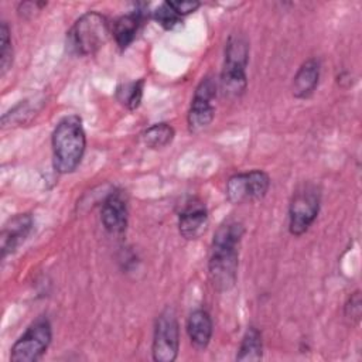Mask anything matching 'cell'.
I'll use <instances>...</instances> for the list:
<instances>
[{"label":"cell","mask_w":362,"mask_h":362,"mask_svg":"<svg viewBox=\"0 0 362 362\" xmlns=\"http://www.w3.org/2000/svg\"><path fill=\"white\" fill-rule=\"evenodd\" d=\"M243 233V225L232 221L219 226L214 235L208 270L212 286L218 291H228L236 283L239 245Z\"/></svg>","instance_id":"6da1fadb"},{"label":"cell","mask_w":362,"mask_h":362,"mask_svg":"<svg viewBox=\"0 0 362 362\" xmlns=\"http://www.w3.org/2000/svg\"><path fill=\"white\" fill-rule=\"evenodd\" d=\"M51 141L55 170L61 174L75 171L86 147V136L81 117L69 115L61 119L52 132Z\"/></svg>","instance_id":"7a4b0ae2"},{"label":"cell","mask_w":362,"mask_h":362,"mask_svg":"<svg viewBox=\"0 0 362 362\" xmlns=\"http://www.w3.org/2000/svg\"><path fill=\"white\" fill-rule=\"evenodd\" d=\"M110 34L112 24L109 20L98 11H88L66 33V45L76 55H92L106 44Z\"/></svg>","instance_id":"3957f363"},{"label":"cell","mask_w":362,"mask_h":362,"mask_svg":"<svg viewBox=\"0 0 362 362\" xmlns=\"http://www.w3.org/2000/svg\"><path fill=\"white\" fill-rule=\"evenodd\" d=\"M249 44L242 35H230L225 47L223 68L221 72V90L228 98H239L247 86L246 66Z\"/></svg>","instance_id":"277c9868"},{"label":"cell","mask_w":362,"mask_h":362,"mask_svg":"<svg viewBox=\"0 0 362 362\" xmlns=\"http://www.w3.org/2000/svg\"><path fill=\"white\" fill-rule=\"evenodd\" d=\"M321 204V192L314 184L301 185L291 198L288 208V230L301 236L315 221Z\"/></svg>","instance_id":"5b68a950"},{"label":"cell","mask_w":362,"mask_h":362,"mask_svg":"<svg viewBox=\"0 0 362 362\" xmlns=\"http://www.w3.org/2000/svg\"><path fill=\"white\" fill-rule=\"evenodd\" d=\"M52 329L48 318H37L14 342L10 351L11 362H35L41 359L51 344Z\"/></svg>","instance_id":"8992f818"},{"label":"cell","mask_w":362,"mask_h":362,"mask_svg":"<svg viewBox=\"0 0 362 362\" xmlns=\"http://www.w3.org/2000/svg\"><path fill=\"white\" fill-rule=\"evenodd\" d=\"M180 349V328L175 311L167 307L156 321L153 337V359L156 362L175 361Z\"/></svg>","instance_id":"52a82bcc"},{"label":"cell","mask_w":362,"mask_h":362,"mask_svg":"<svg viewBox=\"0 0 362 362\" xmlns=\"http://www.w3.org/2000/svg\"><path fill=\"white\" fill-rule=\"evenodd\" d=\"M270 188V178L262 170L239 173L226 182V197L232 204H245L266 197Z\"/></svg>","instance_id":"ba28073f"},{"label":"cell","mask_w":362,"mask_h":362,"mask_svg":"<svg viewBox=\"0 0 362 362\" xmlns=\"http://www.w3.org/2000/svg\"><path fill=\"white\" fill-rule=\"evenodd\" d=\"M216 95V83L212 78H205L197 86L189 110H188V129L191 133L204 132L214 120L215 107L212 99Z\"/></svg>","instance_id":"9c48e42d"},{"label":"cell","mask_w":362,"mask_h":362,"mask_svg":"<svg viewBox=\"0 0 362 362\" xmlns=\"http://www.w3.org/2000/svg\"><path fill=\"white\" fill-rule=\"evenodd\" d=\"M208 228L206 206L197 198L184 204L178 215V229L182 238L192 240L198 239Z\"/></svg>","instance_id":"30bf717a"},{"label":"cell","mask_w":362,"mask_h":362,"mask_svg":"<svg viewBox=\"0 0 362 362\" xmlns=\"http://www.w3.org/2000/svg\"><path fill=\"white\" fill-rule=\"evenodd\" d=\"M100 219L112 235H120L127 226V202L122 192H110L102 204Z\"/></svg>","instance_id":"8fae6325"},{"label":"cell","mask_w":362,"mask_h":362,"mask_svg":"<svg viewBox=\"0 0 362 362\" xmlns=\"http://www.w3.org/2000/svg\"><path fill=\"white\" fill-rule=\"evenodd\" d=\"M33 229V218L28 214H18L10 218L1 230L0 236V249L1 259L13 253L30 235Z\"/></svg>","instance_id":"7c38bea8"},{"label":"cell","mask_w":362,"mask_h":362,"mask_svg":"<svg viewBox=\"0 0 362 362\" xmlns=\"http://www.w3.org/2000/svg\"><path fill=\"white\" fill-rule=\"evenodd\" d=\"M321 65L317 58H310L301 64L293 78V95L298 99L310 98L318 86Z\"/></svg>","instance_id":"4fadbf2b"},{"label":"cell","mask_w":362,"mask_h":362,"mask_svg":"<svg viewBox=\"0 0 362 362\" xmlns=\"http://www.w3.org/2000/svg\"><path fill=\"white\" fill-rule=\"evenodd\" d=\"M212 320L206 310L192 311L187 320V334L197 349H205L212 338Z\"/></svg>","instance_id":"5bb4252c"},{"label":"cell","mask_w":362,"mask_h":362,"mask_svg":"<svg viewBox=\"0 0 362 362\" xmlns=\"http://www.w3.org/2000/svg\"><path fill=\"white\" fill-rule=\"evenodd\" d=\"M143 20L144 11L141 10H134L115 20V23L112 24V35L115 37V41L120 49L127 48L133 42Z\"/></svg>","instance_id":"9a60e30c"},{"label":"cell","mask_w":362,"mask_h":362,"mask_svg":"<svg viewBox=\"0 0 362 362\" xmlns=\"http://www.w3.org/2000/svg\"><path fill=\"white\" fill-rule=\"evenodd\" d=\"M263 355V342L262 334L257 328L249 327L240 341L236 361L247 362V361H259Z\"/></svg>","instance_id":"2e32d148"},{"label":"cell","mask_w":362,"mask_h":362,"mask_svg":"<svg viewBox=\"0 0 362 362\" xmlns=\"http://www.w3.org/2000/svg\"><path fill=\"white\" fill-rule=\"evenodd\" d=\"M174 139V129L168 123H156L147 127L143 134L141 140L148 148H164L167 147Z\"/></svg>","instance_id":"e0dca14e"},{"label":"cell","mask_w":362,"mask_h":362,"mask_svg":"<svg viewBox=\"0 0 362 362\" xmlns=\"http://www.w3.org/2000/svg\"><path fill=\"white\" fill-rule=\"evenodd\" d=\"M143 85H144L143 79L120 85L116 90L117 100L123 106H126L129 110L137 109L140 106V102L143 98Z\"/></svg>","instance_id":"ac0fdd59"},{"label":"cell","mask_w":362,"mask_h":362,"mask_svg":"<svg viewBox=\"0 0 362 362\" xmlns=\"http://www.w3.org/2000/svg\"><path fill=\"white\" fill-rule=\"evenodd\" d=\"M13 62V45L10 38V28L6 21L0 25V72L4 75Z\"/></svg>","instance_id":"d6986e66"},{"label":"cell","mask_w":362,"mask_h":362,"mask_svg":"<svg viewBox=\"0 0 362 362\" xmlns=\"http://www.w3.org/2000/svg\"><path fill=\"white\" fill-rule=\"evenodd\" d=\"M153 17L165 30H173L175 25L180 24L182 18L174 11V8L168 4V1H164L163 4H160L156 8V11H153Z\"/></svg>","instance_id":"ffe728a7"},{"label":"cell","mask_w":362,"mask_h":362,"mask_svg":"<svg viewBox=\"0 0 362 362\" xmlns=\"http://www.w3.org/2000/svg\"><path fill=\"white\" fill-rule=\"evenodd\" d=\"M344 315L346 320L351 321V324H358L362 315V300H361V291H354L344 307Z\"/></svg>","instance_id":"44dd1931"},{"label":"cell","mask_w":362,"mask_h":362,"mask_svg":"<svg viewBox=\"0 0 362 362\" xmlns=\"http://www.w3.org/2000/svg\"><path fill=\"white\" fill-rule=\"evenodd\" d=\"M168 4L174 8V11L180 17L194 13L201 6V3L195 1V0H177V1H168Z\"/></svg>","instance_id":"7402d4cb"}]
</instances>
